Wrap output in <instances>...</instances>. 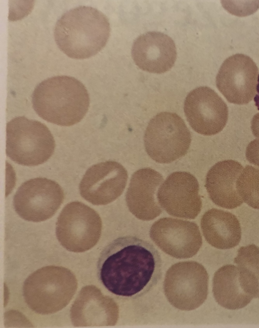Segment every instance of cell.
Segmentation results:
<instances>
[{"instance_id": "1", "label": "cell", "mask_w": 259, "mask_h": 328, "mask_svg": "<svg viewBox=\"0 0 259 328\" xmlns=\"http://www.w3.org/2000/svg\"><path fill=\"white\" fill-rule=\"evenodd\" d=\"M97 268L100 280L109 291L132 299L149 292L162 274L158 251L133 236L120 237L109 243L100 254Z\"/></svg>"}, {"instance_id": "2", "label": "cell", "mask_w": 259, "mask_h": 328, "mask_svg": "<svg viewBox=\"0 0 259 328\" xmlns=\"http://www.w3.org/2000/svg\"><path fill=\"white\" fill-rule=\"evenodd\" d=\"M110 27L107 17L90 6H79L65 13L57 21L54 37L61 50L70 58L85 59L106 45Z\"/></svg>"}, {"instance_id": "3", "label": "cell", "mask_w": 259, "mask_h": 328, "mask_svg": "<svg viewBox=\"0 0 259 328\" xmlns=\"http://www.w3.org/2000/svg\"><path fill=\"white\" fill-rule=\"evenodd\" d=\"M32 106L47 122L62 126L79 122L86 115L90 97L83 84L76 79L58 76L47 79L35 88Z\"/></svg>"}, {"instance_id": "4", "label": "cell", "mask_w": 259, "mask_h": 328, "mask_svg": "<svg viewBox=\"0 0 259 328\" xmlns=\"http://www.w3.org/2000/svg\"><path fill=\"white\" fill-rule=\"evenodd\" d=\"M77 288V279L70 270L49 266L34 271L26 279L23 294L29 308L37 313L47 315L66 307Z\"/></svg>"}, {"instance_id": "5", "label": "cell", "mask_w": 259, "mask_h": 328, "mask_svg": "<svg viewBox=\"0 0 259 328\" xmlns=\"http://www.w3.org/2000/svg\"><path fill=\"white\" fill-rule=\"evenodd\" d=\"M55 148L54 138L44 123L24 116L7 123L6 154L15 163L28 166L43 164Z\"/></svg>"}, {"instance_id": "6", "label": "cell", "mask_w": 259, "mask_h": 328, "mask_svg": "<svg viewBox=\"0 0 259 328\" xmlns=\"http://www.w3.org/2000/svg\"><path fill=\"white\" fill-rule=\"evenodd\" d=\"M144 140L146 151L151 158L159 163H169L186 154L191 135L179 115L161 112L150 121Z\"/></svg>"}, {"instance_id": "7", "label": "cell", "mask_w": 259, "mask_h": 328, "mask_svg": "<svg viewBox=\"0 0 259 328\" xmlns=\"http://www.w3.org/2000/svg\"><path fill=\"white\" fill-rule=\"evenodd\" d=\"M102 227L101 218L94 209L83 203L74 201L66 204L60 213L56 234L65 249L82 252L97 243Z\"/></svg>"}, {"instance_id": "8", "label": "cell", "mask_w": 259, "mask_h": 328, "mask_svg": "<svg viewBox=\"0 0 259 328\" xmlns=\"http://www.w3.org/2000/svg\"><path fill=\"white\" fill-rule=\"evenodd\" d=\"M208 275L205 268L195 261L179 262L167 271L163 283L165 295L175 308L194 310L206 300Z\"/></svg>"}, {"instance_id": "9", "label": "cell", "mask_w": 259, "mask_h": 328, "mask_svg": "<svg viewBox=\"0 0 259 328\" xmlns=\"http://www.w3.org/2000/svg\"><path fill=\"white\" fill-rule=\"evenodd\" d=\"M64 193L56 181L37 177L23 183L13 199L16 213L23 219L33 222L53 216L63 203Z\"/></svg>"}, {"instance_id": "10", "label": "cell", "mask_w": 259, "mask_h": 328, "mask_svg": "<svg viewBox=\"0 0 259 328\" xmlns=\"http://www.w3.org/2000/svg\"><path fill=\"white\" fill-rule=\"evenodd\" d=\"M258 77V68L253 60L246 55L236 54L222 63L216 85L228 102L245 104L256 95Z\"/></svg>"}, {"instance_id": "11", "label": "cell", "mask_w": 259, "mask_h": 328, "mask_svg": "<svg viewBox=\"0 0 259 328\" xmlns=\"http://www.w3.org/2000/svg\"><path fill=\"white\" fill-rule=\"evenodd\" d=\"M184 110L191 128L204 135L218 133L227 122V104L215 91L206 86L197 87L188 93Z\"/></svg>"}, {"instance_id": "12", "label": "cell", "mask_w": 259, "mask_h": 328, "mask_svg": "<svg viewBox=\"0 0 259 328\" xmlns=\"http://www.w3.org/2000/svg\"><path fill=\"white\" fill-rule=\"evenodd\" d=\"M150 236L163 251L177 259L195 255L202 244L197 225L171 217L159 219L151 226Z\"/></svg>"}, {"instance_id": "13", "label": "cell", "mask_w": 259, "mask_h": 328, "mask_svg": "<svg viewBox=\"0 0 259 328\" xmlns=\"http://www.w3.org/2000/svg\"><path fill=\"white\" fill-rule=\"evenodd\" d=\"M196 178L185 171L169 174L159 188L157 197L159 204L174 216L194 219L200 213L202 201Z\"/></svg>"}, {"instance_id": "14", "label": "cell", "mask_w": 259, "mask_h": 328, "mask_svg": "<svg viewBox=\"0 0 259 328\" xmlns=\"http://www.w3.org/2000/svg\"><path fill=\"white\" fill-rule=\"evenodd\" d=\"M127 177L126 170L117 162L96 164L87 170L80 181V194L94 205L109 204L121 195Z\"/></svg>"}, {"instance_id": "15", "label": "cell", "mask_w": 259, "mask_h": 328, "mask_svg": "<svg viewBox=\"0 0 259 328\" xmlns=\"http://www.w3.org/2000/svg\"><path fill=\"white\" fill-rule=\"evenodd\" d=\"M119 316L116 302L95 285L83 287L70 309V318L76 327L114 325Z\"/></svg>"}, {"instance_id": "16", "label": "cell", "mask_w": 259, "mask_h": 328, "mask_svg": "<svg viewBox=\"0 0 259 328\" xmlns=\"http://www.w3.org/2000/svg\"><path fill=\"white\" fill-rule=\"evenodd\" d=\"M132 56L141 69L161 74L169 70L177 58L175 42L167 35L158 31H149L134 42Z\"/></svg>"}, {"instance_id": "17", "label": "cell", "mask_w": 259, "mask_h": 328, "mask_svg": "<svg viewBox=\"0 0 259 328\" xmlns=\"http://www.w3.org/2000/svg\"><path fill=\"white\" fill-rule=\"evenodd\" d=\"M162 175L150 168L134 173L125 195L130 211L138 218L150 221L162 211L156 199L157 189L163 181Z\"/></svg>"}, {"instance_id": "18", "label": "cell", "mask_w": 259, "mask_h": 328, "mask_svg": "<svg viewBox=\"0 0 259 328\" xmlns=\"http://www.w3.org/2000/svg\"><path fill=\"white\" fill-rule=\"evenodd\" d=\"M243 168L240 163L233 160L219 162L210 168L206 176L205 186L215 205L231 209L242 204L236 189V181Z\"/></svg>"}, {"instance_id": "19", "label": "cell", "mask_w": 259, "mask_h": 328, "mask_svg": "<svg viewBox=\"0 0 259 328\" xmlns=\"http://www.w3.org/2000/svg\"><path fill=\"white\" fill-rule=\"evenodd\" d=\"M201 227L206 241L220 249L236 246L241 238L239 220L231 212L216 208L207 210L201 220Z\"/></svg>"}, {"instance_id": "20", "label": "cell", "mask_w": 259, "mask_h": 328, "mask_svg": "<svg viewBox=\"0 0 259 328\" xmlns=\"http://www.w3.org/2000/svg\"><path fill=\"white\" fill-rule=\"evenodd\" d=\"M212 292L216 302L229 310H237L247 306L253 297L242 287L237 267L226 265L214 273Z\"/></svg>"}, {"instance_id": "21", "label": "cell", "mask_w": 259, "mask_h": 328, "mask_svg": "<svg viewBox=\"0 0 259 328\" xmlns=\"http://www.w3.org/2000/svg\"><path fill=\"white\" fill-rule=\"evenodd\" d=\"M234 262L243 289L253 298L259 299V247L253 244L241 247Z\"/></svg>"}, {"instance_id": "22", "label": "cell", "mask_w": 259, "mask_h": 328, "mask_svg": "<svg viewBox=\"0 0 259 328\" xmlns=\"http://www.w3.org/2000/svg\"><path fill=\"white\" fill-rule=\"evenodd\" d=\"M236 189L244 202L259 209V169L247 165L237 180Z\"/></svg>"}, {"instance_id": "23", "label": "cell", "mask_w": 259, "mask_h": 328, "mask_svg": "<svg viewBox=\"0 0 259 328\" xmlns=\"http://www.w3.org/2000/svg\"><path fill=\"white\" fill-rule=\"evenodd\" d=\"M245 154L250 163L259 167V138L254 139L248 144Z\"/></svg>"}, {"instance_id": "24", "label": "cell", "mask_w": 259, "mask_h": 328, "mask_svg": "<svg viewBox=\"0 0 259 328\" xmlns=\"http://www.w3.org/2000/svg\"><path fill=\"white\" fill-rule=\"evenodd\" d=\"M251 128L253 135L259 138V113L253 116L251 121Z\"/></svg>"}, {"instance_id": "25", "label": "cell", "mask_w": 259, "mask_h": 328, "mask_svg": "<svg viewBox=\"0 0 259 328\" xmlns=\"http://www.w3.org/2000/svg\"><path fill=\"white\" fill-rule=\"evenodd\" d=\"M254 101L255 106L258 110H259V75L257 80V85L256 87V93L254 98Z\"/></svg>"}]
</instances>
